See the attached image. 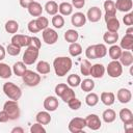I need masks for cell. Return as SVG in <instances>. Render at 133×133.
<instances>
[{"label": "cell", "instance_id": "c3c4849f", "mask_svg": "<svg viewBox=\"0 0 133 133\" xmlns=\"http://www.w3.org/2000/svg\"><path fill=\"white\" fill-rule=\"evenodd\" d=\"M27 26H28V30H29V32H31V33H37L38 31H41V30L38 29L37 25H36L35 20H31V21L28 23Z\"/></svg>", "mask_w": 133, "mask_h": 133}, {"label": "cell", "instance_id": "5b68a950", "mask_svg": "<svg viewBox=\"0 0 133 133\" xmlns=\"http://www.w3.org/2000/svg\"><path fill=\"white\" fill-rule=\"evenodd\" d=\"M22 78H23V81L26 85L28 86H36L39 82H41V76L38 73H35L31 70H26L25 73L22 75Z\"/></svg>", "mask_w": 133, "mask_h": 133}, {"label": "cell", "instance_id": "ffe728a7", "mask_svg": "<svg viewBox=\"0 0 133 133\" xmlns=\"http://www.w3.org/2000/svg\"><path fill=\"white\" fill-rule=\"evenodd\" d=\"M27 9H28V12H29L32 17H39V16H42V12H43V7H42V5H41L38 2H36V1H33V2L27 7Z\"/></svg>", "mask_w": 133, "mask_h": 133}, {"label": "cell", "instance_id": "ac0fdd59", "mask_svg": "<svg viewBox=\"0 0 133 133\" xmlns=\"http://www.w3.org/2000/svg\"><path fill=\"white\" fill-rule=\"evenodd\" d=\"M104 73H105V66L102 63H96V64L91 65L89 75H91V77H94V78L99 79L104 76Z\"/></svg>", "mask_w": 133, "mask_h": 133}, {"label": "cell", "instance_id": "f5cc1de1", "mask_svg": "<svg viewBox=\"0 0 133 133\" xmlns=\"http://www.w3.org/2000/svg\"><path fill=\"white\" fill-rule=\"evenodd\" d=\"M30 45H33L34 47H36V48H38V49H41V47H42L41 39H39L38 37H36V36H32V37H31V44H30Z\"/></svg>", "mask_w": 133, "mask_h": 133}, {"label": "cell", "instance_id": "7a4b0ae2", "mask_svg": "<svg viewBox=\"0 0 133 133\" xmlns=\"http://www.w3.org/2000/svg\"><path fill=\"white\" fill-rule=\"evenodd\" d=\"M3 91L5 96L8 97V99L15 100V101H18L22 96L21 88L12 82H5L3 84Z\"/></svg>", "mask_w": 133, "mask_h": 133}, {"label": "cell", "instance_id": "680465c9", "mask_svg": "<svg viewBox=\"0 0 133 133\" xmlns=\"http://www.w3.org/2000/svg\"><path fill=\"white\" fill-rule=\"evenodd\" d=\"M24 133V129L23 128H20V127H16L11 130V133Z\"/></svg>", "mask_w": 133, "mask_h": 133}, {"label": "cell", "instance_id": "7dc6e473", "mask_svg": "<svg viewBox=\"0 0 133 133\" xmlns=\"http://www.w3.org/2000/svg\"><path fill=\"white\" fill-rule=\"evenodd\" d=\"M30 132L31 133H45L46 132V129L43 127L42 124H39V123L36 122L35 124H33L30 127Z\"/></svg>", "mask_w": 133, "mask_h": 133}, {"label": "cell", "instance_id": "4dcf8cb0", "mask_svg": "<svg viewBox=\"0 0 133 133\" xmlns=\"http://www.w3.org/2000/svg\"><path fill=\"white\" fill-rule=\"evenodd\" d=\"M78 38H79V33L74 29H69L64 32V39L70 44L77 42Z\"/></svg>", "mask_w": 133, "mask_h": 133}, {"label": "cell", "instance_id": "d6a6232c", "mask_svg": "<svg viewBox=\"0 0 133 133\" xmlns=\"http://www.w3.org/2000/svg\"><path fill=\"white\" fill-rule=\"evenodd\" d=\"M4 28H5V31H6V32L14 34V33H16V32L18 31V29H19V23H18L17 21H15V20H9V21H7V22L5 23Z\"/></svg>", "mask_w": 133, "mask_h": 133}, {"label": "cell", "instance_id": "7bdbcfd3", "mask_svg": "<svg viewBox=\"0 0 133 133\" xmlns=\"http://www.w3.org/2000/svg\"><path fill=\"white\" fill-rule=\"evenodd\" d=\"M35 22H36V25H37L39 30H44V29L48 28L49 21H48V19L46 17L39 16V17H37V19H35Z\"/></svg>", "mask_w": 133, "mask_h": 133}, {"label": "cell", "instance_id": "7c38bea8", "mask_svg": "<svg viewBox=\"0 0 133 133\" xmlns=\"http://www.w3.org/2000/svg\"><path fill=\"white\" fill-rule=\"evenodd\" d=\"M58 99L54 96H49L44 100V108L47 111H55L58 108Z\"/></svg>", "mask_w": 133, "mask_h": 133}, {"label": "cell", "instance_id": "b9f144b4", "mask_svg": "<svg viewBox=\"0 0 133 133\" xmlns=\"http://www.w3.org/2000/svg\"><path fill=\"white\" fill-rule=\"evenodd\" d=\"M90 68H91V63L87 60V59H83L81 61L80 64V72L83 76H89V72H90Z\"/></svg>", "mask_w": 133, "mask_h": 133}, {"label": "cell", "instance_id": "1f68e13d", "mask_svg": "<svg viewBox=\"0 0 133 133\" xmlns=\"http://www.w3.org/2000/svg\"><path fill=\"white\" fill-rule=\"evenodd\" d=\"M69 53L71 56L73 57H76V56H79L81 53H82V47L80 44L78 43H71L70 46H69Z\"/></svg>", "mask_w": 133, "mask_h": 133}, {"label": "cell", "instance_id": "cb8c5ba5", "mask_svg": "<svg viewBox=\"0 0 133 133\" xmlns=\"http://www.w3.org/2000/svg\"><path fill=\"white\" fill-rule=\"evenodd\" d=\"M12 75V70L10 66L4 62H0V78L2 79H8Z\"/></svg>", "mask_w": 133, "mask_h": 133}, {"label": "cell", "instance_id": "d6986e66", "mask_svg": "<svg viewBox=\"0 0 133 133\" xmlns=\"http://www.w3.org/2000/svg\"><path fill=\"white\" fill-rule=\"evenodd\" d=\"M100 99L104 105L111 106V105H113V103L115 101V96L111 91H103L100 96Z\"/></svg>", "mask_w": 133, "mask_h": 133}, {"label": "cell", "instance_id": "f907efd6", "mask_svg": "<svg viewBox=\"0 0 133 133\" xmlns=\"http://www.w3.org/2000/svg\"><path fill=\"white\" fill-rule=\"evenodd\" d=\"M123 22L127 26H132L133 25V14L132 12H129V14L125 15V17L123 18Z\"/></svg>", "mask_w": 133, "mask_h": 133}, {"label": "cell", "instance_id": "6f0895ef", "mask_svg": "<svg viewBox=\"0 0 133 133\" xmlns=\"http://www.w3.org/2000/svg\"><path fill=\"white\" fill-rule=\"evenodd\" d=\"M5 54H6V49L2 45H0V61L5 58Z\"/></svg>", "mask_w": 133, "mask_h": 133}, {"label": "cell", "instance_id": "603a6c76", "mask_svg": "<svg viewBox=\"0 0 133 133\" xmlns=\"http://www.w3.org/2000/svg\"><path fill=\"white\" fill-rule=\"evenodd\" d=\"M119 47L124 50H132V48H133V35L125 34V36L121 41Z\"/></svg>", "mask_w": 133, "mask_h": 133}, {"label": "cell", "instance_id": "8992f818", "mask_svg": "<svg viewBox=\"0 0 133 133\" xmlns=\"http://www.w3.org/2000/svg\"><path fill=\"white\" fill-rule=\"evenodd\" d=\"M106 71H107L108 76H110L111 78H118L123 73V65L121 64L119 61L112 60L108 63Z\"/></svg>", "mask_w": 133, "mask_h": 133}, {"label": "cell", "instance_id": "11a10c76", "mask_svg": "<svg viewBox=\"0 0 133 133\" xmlns=\"http://www.w3.org/2000/svg\"><path fill=\"white\" fill-rule=\"evenodd\" d=\"M33 1L34 0H20V5L22 7H24V8H27Z\"/></svg>", "mask_w": 133, "mask_h": 133}, {"label": "cell", "instance_id": "bcb514c9", "mask_svg": "<svg viewBox=\"0 0 133 133\" xmlns=\"http://www.w3.org/2000/svg\"><path fill=\"white\" fill-rule=\"evenodd\" d=\"M85 55L87 58L89 59H97V55H96V50H95V45H90L86 48L85 50Z\"/></svg>", "mask_w": 133, "mask_h": 133}, {"label": "cell", "instance_id": "ba28073f", "mask_svg": "<svg viewBox=\"0 0 133 133\" xmlns=\"http://www.w3.org/2000/svg\"><path fill=\"white\" fill-rule=\"evenodd\" d=\"M42 36H43V39L46 44L48 45H53L57 42L58 39V33L52 29V28H46L43 30V33H42Z\"/></svg>", "mask_w": 133, "mask_h": 133}, {"label": "cell", "instance_id": "30bf717a", "mask_svg": "<svg viewBox=\"0 0 133 133\" xmlns=\"http://www.w3.org/2000/svg\"><path fill=\"white\" fill-rule=\"evenodd\" d=\"M105 22H106L107 31L117 32V30L121 27L119 21L116 18V16H105Z\"/></svg>", "mask_w": 133, "mask_h": 133}, {"label": "cell", "instance_id": "816d5d0a", "mask_svg": "<svg viewBox=\"0 0 133 133\" xmlns=\"http://www.w3.org/2000/svg\"><path fill=\"white\" fill-rule=\"evenodd\" d=\"M72 5L75 8H82L85 5V0H72Z\"/></svg>", "mask_w": 133, "mask_h": 133}, {"label": "cell", "instance_id": "74e56055", "mask_svg": "<svg viewBox=\"0 0 133 133\" xmlns=\"http://www.w3.org/2000/svg\"><path fill=\"white\" fill-rule=\"evenodd\" d=\"M68 85H70L71 87H77L80 85V82H81V78L79 75L77 74H71L68 76Z\"/></svg>", "mask_w": 133, "mask_h": 133}, {"label": "cell", "instance_id": "f35d334b", "mask_svg": "<svg viewBox=\"0 0 133 133\" xmlns=\"http://www.w3.org/2000/svg\"><path fill=\"white\" fill-rule=\"evenodd\" d=\"M76 97V95H75V91L71 88V87H66L65 89H64V91L61 94V96L59 97V98H61V100L64 102V103H68L70 100H72L73 98H75Z\"/></svg>", "mask_w": 133, "mask_h": 133}, {"label": "cell", "instance_id": "e0dca14e", "mask_svg": "<svg viewBox=\"0 0 133 133\" xmlns=\"http://www.w3.org/2000/svg\"><path fill=\"white\" fill-rule=\"evenodd\" d=\"M119 62L124 66H130L133 63V55L129 50L122 51V54L119 56Z\"/></svg>", "mask_w": 133, "mask_h": 133}, {"label": "cell", "instance_id": "9a60e30c", "mask_svg": "<svg viewBox=\"0 0 133 133\" xmlns=\"http://www.w3.org/2000/svg\"><path fill=\"white\" fill-rule=\"evenodd\" d=\"M71 22L75 27H78V28L82 27L86 23V16L83 12H80V11L75 12L71 18Z\"/></svg>", "mask_w": 133, "mask_h": 133}, {"label": "cell", "instance_id": "ab89813d", "mask_svg": "<svg viewBox=\"0 0 133 133\" xmlns=\"http://www.w3.org/2000/svg\"><path fill=\"white\" fill-rule=\"evenodd\" d=\"M95 50H96V55L97 58H103L107 54V48L104 44H97L95 45Z\"/></svg>", "mask_w": 133, "mask_h": 133}, {"label": "cell", "instance_id": "8d00e7d4", "mask_svg": "<svg viewBox=\"0 0 133 133\" xmlns=\"http://www.w3.org/2000/svg\"><path fill=\"white\" fill-rule=\"evenodd\" d=\"M98 102H99V97H98V95L95 94V92L89 91V92L87 94V96L85 97V103H86V105H88V106H90V107L96 106V105L98 104Z\"/></svg>", "mask_w": 133, "mask_h": 133}, {"label": "cell", "instance_id": "277c9868", "mask_svg": "<svg viewBox=\"0 0 133 133\" xmlns=\"http://www.w3.org/2000/svg\"><path fill=\"white\" fill-rule=\"evenodd\" d=\"M38 54H39V49L34 47L33 45H29L23 54V62L26 65L33 64L36 61Z\"/></svg>", "mask_w": 133, "mask_h": 133}, {"label": "cell", "instance_id": "5bb4252c", "mask_svg": "<svg viewBox=\"0 0 133 133\" xmlns=\"http://www.w3.org/2000/svg\"><path fill=\"white\" fill-rule=\"evenodd\" d=\"M116 98L117 100L122 103V104H127L131 101L132 99V94L128 88H119L117 90L116 94Z\"/></svg>", "mask_w": 133, "mask_h": 133}, {"label": "cell", "instance_id": "836d02e7", "mask_svg": "<svg viewBox=\"0 0 133 133\" xmlns=\"http://www.w3.org/2000/svg\"><path fill=\"white\" fill-rule=\"evenodd\" d=\"M36 71L41 75L49 74L50 73V64L45 60H41V61H38V63L36 65Z\"/></svg>", "mask_w": 133, "mask_h": 133}, {"label": "cell", "instance_id": "8fae6325", "mask_svg": "<svg viewBox=\"0 0 133 133\" xmlns=\"http://www.w3.org/2000/svg\"><path fill=\"white\" fill-rule=\"evenodd\" d=\"M11 43L17 45V46H19L20 48L28 47L31 44V36L24 35V34H15L11 37Z\"/></svg>", "mask_w": 133, "mask_h": 133}, {"label": "cell", "instance_id": "4316f807", "mask_svg": "<svg viewBox=\"0 0 133 133\" xmlns=\"http://www.w3.org/2000/svg\"><path fill=\"white\" fill-rule=\"evenodd\" d=\"M103 39L106 44H109V45H113L117 42L118 39V33L117 32H111V31H107L104 33L103 35Z\"/></svg>", "mask_w": 133, "mask_h": 133}, {"label": "cell", "instance_id": "ee69618b", "mask_svg": "<svg viewBox=\"0 0 133 133\" xmlns=\"http://www.w3.org/2000/svg\"><path fill=\"white\" fill-rule=\"evenodd\" d=\"M6 52H7L9 55H11V56H17V55L20 54L21 48H20L19 46H17V45L10 43V44L7 46V48H6Z\"/></svg>", "mask_w": 133, "mask_h": 133}, {"label": "cell", "instance_id": "2e32d148", "mask_svg": "<svg viewBox=\"0 0 133 133\" xmlns=\"http://www.w3.org/2000/svg\"><path fill=\"white\" fill-rule=\"evenodd\" d=\"M114 4H115V8L123 12L130 11L133 6L132 0H116V2H114Z\"/></svg>", "mask_w": 133, "mask_h": 133}, {"label": "cell", "instance_id": "484cf974", "mask_svg": "<svg viewBox=\"0 0 133 133\" xmlns=\"http://www.w3.org/2000/svg\"><path fill=\"white\" fill-rule=\"evenodd\" d=\"M104 9H105V16H115L116 14L115 4L112 0H106L104 2Z\"/></svg>", "mask_w": 133, "mask_h": 133}, {"label": "cell", "instance_id": "7402d4cb", "mask_svg": "<svg viewBox=\"0 0 133 133\" xmlns=\"http://www.w3.org/2000/svg\"><path fill=\"white\" fill-rule=\"evenodd\" d=\"M35 119L37 123H39L42 125H48L51 122V115L48 111H39L36 114Z\"/></svg>", "mask_w": 133, "mask_h": 133}, {"label": "cell", "instance_id": "d4e9b609", "mask_svg": "<svg viewBox=\"0 0 133 133\" xmlns=\"http://www.w3.org/2000/svg\"><path fill=\"white\" fill-rule=\"evenodd\" d=\"M58 10L61 16H70L73 12V5L69 2H61L58 5Z\"/></svg>", "mask_w": 133, "mask_h": 133}, {"label": "cell", "instance_id": "f546056e", "mask_svg": "<svg viewBox=\"0 0 133 133\" xmlns=\"http://www.w3.org/2000/svg\"><path fill=\"white\" fill-rule=\"evenodd\" d=\"M45 10L47 11L48 15L54 16V15H56L58 12V4L55 1L50 0L45 4Z\"/></svg>", "mask_w": 133, "mask_h": 133}, {"label": "cell", "instance_id": "d590c367", "mask_svg": "<svg viewBox=\"0 0 133 133\" xmlns=\"http://www.w3.org/2000/svg\"><path fill=\"white\" fill-rule=\"evenodd\" d=\"M80 86H81V89L85 92H89L91 91L94 88H95V82L91 80V79H84L83 81L80 82Z\"/></svg>", "mask_w": 133, "mask_h": 133}, {"label": "cell", "instance_id": "6da1fadb", "mask_svg": "<svg viewBox=\"0 0 133 133\" xmlns=\"http://www.w3.org/2000/svg\"><path fill=\"white\" fill-rule=\"evenodd\" d=\"M72 64H73V62L70 57H66V56L56 57L53 61V68H54L55 74L58 77L65 76L72 69Z\"/></svg>", "mask_w": 133, "mask_h": 133}, {"label": "cell", "instance_id": "e575fe53", "mask_svg": "<svg viewBox=\"0 0 133 133\" xmlns=\"http://www.w3.org/2000/svg\"><path fill=\"white\" fill-rule=\"evenodd\" d=\"M26 70H27V69H26V64H25L23 61H18V62H16V63L14 64V66H12V72H14V74L17 75V76H20V77H22V75L25 73Z\"/></svg>", "mask_w": 133, "mask_h": 133}, {"label": "cell", "instance_id": "4fadbf2b", "mask_svg": "<svg viewBox=\"0 0 133 133\" xmlns=\"http://www.w3.org/2000/svg\"><path fill=\"white\" fill-rule=\"evenodd\" d=\"M101 17H102V11L97 6H92L87 10L86 19H88V21H90L91 23H96V22L100 21Z\"/></svg>", "mask_w": 133, "mask_h": 133}, {"label": "cell", "instance_id": "60d3db41", "mask_svg": "<svg viewBox=\"0 0 133 133\" xmlns=\"http://www.w3.org/2000/svg\"><path fill=\"white\" fill-rule=\"evenodd\" d=\"M51 22H52V25H53L55 28H58V29L62 28L63 25H64V19H63V17H62L61 15H57V14L53 16Z\"/></svg>", "mask_w": 133, "mask_h": 133}, {"label": "cell", "instance_id": "3957f363", "mask_svg": "<svg viewBox=\"0 0 133 133\" xmlns=\"http://www.w3.org/2000/svg\"><path fill=\"white\" fill-rule=\"evenodd\" d=\"M3 110L8 114L9 119H17L20 117V107L17 101L8 100L3 105Z\"/></svg>", "mask_w": 133, "mask_h": 133}, {"label": "cell", "instance_id": "52a82bcc", "mask_svg": "<svg viewBox=\"0 0 133 133\" xmlns=\"http://www.w3.org/2000/svg\"><path fill=\"white\" fill-rule=\"evenodd\" d=\"M84 127H86L85 119L82 117H74L69 123V131L72 133H80L83 131Z\"/></svg>", "mask_w": 133, "mask_h": 133}, {"label": "cell", "instance_id": "83f0119b", "mask_svg": "<svg viewBox=\"0 0 133 133\" xmlns=\"http://www.w3.org/2000/svg\"><path fill=\"white\" fill-rule=\"evenodd\" d=\"M102 117H103V121H104L105 123H108V124H109V123H112V122L115 121V118H116V113H115V111H114L113 109L108 108V109H106V110L103 111Z\"/></svg>", "mask_w": 133, "mask_h": 133}, {"label": "cell", "instance_id": "91938a15", "mask_svg": "<svg viewBox=\"0 0 133 133\" xmlns=\"http://www.w3.org/2000/svg\"><path fill=\"white\" fill-rule=\"evenodd\" d=\"M126 34H129V35H133V28L131 26H129V28L127 29L126 31Z\"/></svg>", "mask_w": 133, "mask_h": 133}, {"label": "cell", "instance_id": "9c48e42d", "mask_svg": "<svg viewBox=\"0 0 133 133\" xmlns=\"http://www.w3.org/2000/svg\"><path fill=\"white\" fill-rule=\"evenodd\" d=\"M84 119H85L86 127H88L90 130H94V131L99 130L101 128V126H102L101 119L97 114H94V113L88 114Z\"/></svg>", "mask_w": 133, "mask_h": 133}, {"label": "cell", "instance_id": "f6af8a7d", "mask_svg": "<svg viewBox=\"0 0 133 133\" xmlns=\"http://www.w3.org/2000/svg\"><path fill=\"white\" fill-rule=\"evenodd\" d=\"M68 105L72 110H78L81 107V101L75 97V98H73L72 100H70L68 102Z\"/></svg>", "mask_w": 133, "mask_h": 133}, {"label": "cell", "instance_id": "9f6ffc18", "mask_svg": "<svg viewBox=\"0 0 133 133\" xmlns=\"http://www.w3.org/2000/svg\"><path fill=\"white\" fill-rule=\"evenodd\" d=\"M124 125H125L124 126V129H125L126 132H131L133 130V122L132 123H126Z\"/></svg>", "mask_w": 133, "mask_h": 133}, {"label": "cell", "instance_id": "44dd1931", "mask_svg": "<svg viewBox=\"0 0 133 133\" xmlns=\"http://www.w3.org/2000/svg\"><path fill=\"white\" fill-rule=\"evenodd\" d=\"M118 116L121 118V121L126 124V123H132L133 122V113L130 109L128 108H123L119 110V113H118Z\"/></svg>", "mask_w": 133, "mask_h": 133}, {"label": "cell", "instance_id": "681fc988", "mask_svg": "<svg viewBox=\"0 0 133 133\" xmlns=\"http://www.w3.org/2000/svg\"><path fill=\"white\" fill-rule=\"evenodd\" d=\"M68 87V84H65V83H58L56 86H55V94L58 96V97H60L61 96V94L64 91V89Z\"/></svg>", "mask_w": 133, "mask_h": 133}, {"label": "cell", "instance_id": "f1b7e54d", "mask_svg": "<svg viewBox=\"0 0 133 133\" xmlns=\"http://www.w3.org/2000/svg\"><path fill=\"white\" fill-rule=\"evenodd\" d=\"M122 48L119 47V46H117V45H112L110 48H109V50H108V54H109V56H110V58L112 59V60H117L118 58H119V56H121V54H122Z\"/></svg>", "mask_w": 133, "mask_h": 133}, {"label": "cell", "instance_id": "db71d44e", "mask_svg": "<svg viewBox=\"0 0 133 133\" xmlns=\"http://www.w3.org/2000/svg\"><path fill=\"white\" fill-rule=\"evenodd\" d=\"M8 121H9L8 114H7L4 110L0 111V123H6V122H8Z\"/></svg>", "mask_w": 133, "mask_h": 133}]
</instances>
